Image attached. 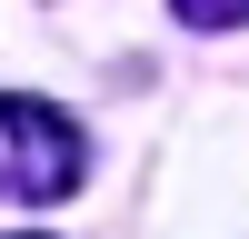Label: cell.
Instances as JSON below:
<instances>
[{
  "instance_id": "1",
  "label": "cell",
  "mask_w": 249,
  "mask_h": 239,
  "mask_svg": "<svg viewBox=\"0 0 249 239\" xmlns=\"http://www.w3.org/2000/svg\"><path fill=\"white\" fill-rule=\"evenodd\" d=\"M80 179H90V139H80V120L50 110V100L0 90V199L50 209V199H70Z\"/></svg>"
},
{
  "instance_id": "2",
  "label": "cell",
  "mask_w": 249,
  "mask_h": 239,
  "mask_svg": "<svg viewBox=\"0 0 249 239\" xmlns=\"http://www.w3.org/2000/svg\"><path fill=\"white\" fill-rule=\"evenodd\" d=\"M179 20H190V30H239L249 20V0H170Z\"/></svg>"
}]
</instances>
